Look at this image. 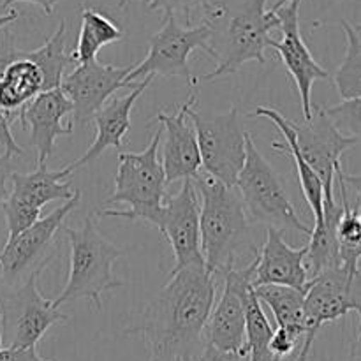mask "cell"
Wrapping results in <instances>:
<instances>
[{
    "label": "cell",
    "instance_id": "8992f818",
    "mask_svg": "<svg viewBox=\"0 0 361 361\" xmlns=\"http://www.w3.org/2000/svg\"><path fill=\"white\" fill-rule=\"evenodd\" d=\"M236 189L250 222L267 224L281 231H298L310 235L312 228L296 214L281 175L263 157L250 133L245 137V162L236 178Z\"/></svg>",
    "mask_w": 361,
    "mask_h": 361
},
{
    "label": "cell",
    "instance_id": "e575fe53",
    "mask_svg": "<svg viewBox=\"0 0 361 361\" xmlns=\"http://www.w3.org/2000/svg\"><path fill=\"white\" fill-rule=\"evenodd\" d=\"M20 2L35 4V6H39L42 11H44V14L51 16V14L55 13V6L60 2V0H4V2H2V9H9V7L13 6V4H20Z\"/></svg>",
    "mask_w": 361,
    "mask_h": 361
},
{
    "label": "cell",
    "instance_id": "836d02e7",
    "mask_svg": "<svg viewBox=\"0 0 361 361\" xmlns=\"http://www.w3.org/2000/svg\"><path fill=\"white\" fill-rule=\"evenodd\" d=\"M196 361H247L245 356L233 351H221L214 345H204L203 353Z\"/></svg>",
    "mask_w": 361,
    "mask_h": 361
},
{
    "label": "cell",
    "instance_id": "7402d4cb",
    "mask_svg": "<svg viewBox=\"0 0 361 361\" xmlns=\"http://www.w3.org/2000/svg\"><path fill=\"white\" fill-rule=\"evenodd\" d=\"M252 116H261V118H268L284 136V143H279V141H274L271 147L274 150L281 152V154H289L293 159H295L296 173H298L300 187H302L303 197H305L307 204L312 210L314 221H319L323 217V203H324V189L323 183H321V178L317 176V173L314 171L309 166V162L303 159V155L300 154V148L296 145L295 133H293L291 126H289V120L286 118L282 113H279L277 109L274 108H264V106H257L254 109Z\"/></svg>",
    "mask_w": 361,
    "mask_h": 361
},
{
    "label": "cell",
    "instance_id": "5bb4252c",
    "mask_svg": "<svg viewBox=\"0 0 361 361\" xmlns=\"http://www.w3.org/2000/svg\"><path fill=\"white\" fill-rule=\"evenodd\" d=\"M289 126L295 133L300 154L321 178L324 200L335 197V178L342 169V155L355 147L358 140L338 130V127L324 113L323 106L312 104V116L309 120L302 123L289 120Z\"/></svg>",
    "mask_w": 361,
    "mask_h": 361
},
{
    "label": "cell",
    "instance_id": "9c48e42d",
    "mask_svg": "<svg viewBox=\"0 0 361 361\" xmlns=\"http://www.w3.org/2000/svg\"><path fill=\"white\" fill-rule=\"evenodd\" d=\"M351 312L358 314L361 323V270L351 274L338 267L310 279L305 293V335L293 361H309L321 328Z\"/></svg>",
    "mask_w": 361,
    "mask_h": 361
},
{
    "label": "cell",
    "instance_id": "60d3db41",
    "mask_svg": "<svg viewBox=\"0 0 361 361\" xmlns=\"http://www.w3.org/2000/svg\"><path fill=\"white\" fill-rule=\"evenodd\" d=\"M127 2H129V0H118V4H116V6H118V9H123V7L127 6Z\"/></svg>",
    "mask_w": 361,
    "mask_h": 361
},
{
    "label": "cell",
    "instance_id": "7a4b0ae2",
    "mask_svg": "<svg viewBox=\"0 0 361 361\" xmlns=\"http://www.w3.org/2000/svg\"><path fill=\"white\" fill-rule=\"evenodd\" d=\"M268 0H212L203 9L210 27V48L215 69L201 80L231 76L247 62L267 63L264 51L270 32L281 28L277 13L267 9Z\"/></svg>",
    "mask_w": 361,
    "mask_h": 361
},
{
    "label": "cell",
    "instance_id": "f546056e",
    "mask_svg": "<svg viewBox=\"0 0 361 361\" xmlns=\"http://www.w3.org/2000/svg\"><path fill=\"white\" fill-rule=\"evenodd\" d=\"M148 11H162L164 14L182 13L187 23H190V16L196 11H203L212 0H145Z\"/></svg>",
    "mask_w": 361,
    "mask_h": 361
},
{
    "label": "cell",
    "instance_id": "52a82bcc",
    "mask_svg": "<svg viewBox=\"0 0 361 361\" xmlns=\"http://www.w3.org/2000/svg\"><path fill=\"white\" fill-rule=\"evenodd\" d=\"M196 104L197 99L189 104L187 115L196 129L201 164L212 178L235 187L245 162L247 133L240 118V104H233L228 113H201Z\"/></svg>",
    "mask_w": 361,
    "mask_h": 361
},
{
    "label": "cell",
    "instance_id": "d6a6232c",
    "mask_svg": "<svg viewBox=\"0 0 361 361\" xmlns=\"http://www.w3.org/2000/svg\"><path fill=\"white\" fill-rule=\"evenodd\" d=\"M13 155L0 154V215H2L4 203H6L7 196H9V190H7V182L11 178V173H13Z\"/></svg>",
    "mask_w": 361,
    "mask_h": 361
},
{
    "label": "cell",
    "instance_id": "f35d334b",
    "mask_svg": "<svg viewBox=\"0 0 361 361\" xmlns=\"http://www.w3.org/2000/svg\"><path fill=\"white\" fill-rule=\"evenodd\" d=\"M7 291H9V286H7L6 277H4V268H2V263H0V303H2L4 296H6Z\"/></svg>",
    "mask_w": 361,
    "mask_h": 361
},
{
    "label": "cell",
    "instance_id": "4316f807",
    "mask_svg": "<svg viewBox=\"0 0 361 361\" xmlns=\"http://www.w3.org/2000/svg\"><path fill=\"white\" fill-rule=\"evenodd\" d=\"M66 20H62L59 23V28L46 39L41 48L25 51L28 59L34 60L41 67L42 76H44V90L59 88L67 67L76 63L73 51H66Z\"/></svg>",
    "mask_w": 361,
    "mask_h": 361
},
{
    "label": "cell",
    "instance_id": "ee69618b",
    "mask_svg": "<svg viewBox=\"0 0 361 361\" xmlns=\"http://www.w3.org/2000/svg\"><path fill=\"white\" fill-rule=\"evenodd\" d=\"M180 361H190V360H180Z\"/></svg>",
    "mask_w": 361,
    "mask_h": 361
},
{
    "label": "cell",
    "instance_id": "f1b7e54d",
    "mask_svg": "<svg viewBox=\"0 0 361 361\" xmlns=\"http://www.w3.org/2000/svg\"><path fill=\"white\" fill-rule=\"evenodd\" d=\"M323 109L338 130L361 140V97L345 99L335 106H323Z\"/></svg>",
    "mask_w": 361,
    "mask_h": 361
},
{
    "label": "cell",
    "instance_id": "83f0119b",
    "mask_svg": "<svg viewBox=\"0 0 361 361\" xmlns=\"http://www.w3.org/2000/svg\"><path fill=\"white\" fill-rule=\"evenodd\" d=\"M342 30L345 34L348 48L344 60L335 73L334 83L342 101H345L361 97V37L348 21H342Z\"/></svg>",
    "mask_w": 361,
    "mask_h": 361
},
{
    "label": "cell",
    "instance_id": "e0dca14e",
    "mask_svg": "<svg viewBox=\"0 0 361 361\" xmlns=\"http://www.w3.org/2000/svg\"><path fill=\"white\" fill-rule=\"evenodd\" d=\"M134 63L126 67L101 63L97 59L88 62L76 63L69 74H63V94L73 102V123L74 126H88L94 115L104 106L109 97L122 88H134L136 85L127 83V74L133 71Z\"/></svg>",
    "mask_w": 361,
    "mask_h": 361
},
{
    "label": "cell",
    "instance_id": "484cf974",
    "mask_svg": "<svg viewBox=\"0 0 361 361\" xmlns=\"http://www.w3.org/2000/svg\"><path fill=\"white\" fill-rule=\"evenodd\" d=\"M341 171L337 173V178H335L342 203V215L337 226L338 249H341L342 267L351 274H356L360 270L361 261V214L358 212V207H353L351 201H349L348 185L342 180Z\"/></svg>",
    "mask_w": 361,
    "mask_h": 361
},
{
    "label": "cell",
    "instance_id": "603a6c76",
    "mask_svg": "<svg viewBox=\"0 0 361 361\" xmlns=\"http://www.w3.org/2000/svg\"><path fill=\"white\" fill-rule=\"evenodd\" d=\"M342 215V203H337L335 197L324 200L323 217L314 221V228L310 231V240L307 243L305 267L309 270V277L323 274L342 267L341 249H338L337 226Z\"/></svg>",
    "mask_w": 361,
    "mask_h": 361
},
{
    "label": "cell",
    "instance_id": "44dd1931",
    "mask_svg": "<svg viewBox=\"0 0 361 361\" xmlns=\"http://www.w3.org/2000/svg\"><path fill=\"white\" fill-rule=\"evenodd\" d=\"M305 257L307 245L293 249L284 240V231L267 228V240L256 256L254 288L275 284L307 291L310 277L305 267Z\"/></svg>",
    "mask_w": 361,
    "mask_h": 361
},
{
    "label": "cell",
    "instance_id": "30bf717a",
    "mask_svg": "<svg viewBox=\"0 0 361 361\" xmlns=\"http://www.w3.org/2000/svg\"><path fill=\"white\" fill-rule=\"evenodd\" d=\"M41 274H32L11 288L0 303V331L6 348H37L51 326L67 323L69 316L46 300L37 288Z\"/></svg>",
    "mask_w": 361,
    "mask_h": 361
},
{
    "label": "cell",
    "instance_id": "ffe728a7",
    "mask_svg": "<svg viewBox=\"0 0 361 361\" xmlns=\"http://www.w3.org/2000/svg\"><path fill=\"white\" fill-rule=\"evenodd\" d=\"M154 78L155 76H145L143 80L137 81L130 94L113 95L104 102V106L95 113L94 120H92L97 129L94 143L78 161L66 166L71 173L97 161L108 148H116L118 152H122V145L130 129V113H133L134 104L140 95L147 90L148 85L154 81Z\"/></svg>",
    "mask_w": 361,
    "mask_h": 361
},
{
    "label": "cell",
    "instance_id": "277c9868",
    "mask_svg": "<svg viewBox=\"0 0 361 361\" xmlns=\"http://www.w3.org/2000/svg\"><path fill=\"white\" fill-rule=\"evenodd\" d=\"M162 127H159L143 152H118L115 190L99 212L101 217L157 226L166 197L169 196L164 168L159 157Z\"/></svg>",
    "mask_w": 361,
    "mask_h": 361
},
{
    "label": "cell",
    "instance_id": "7c38bea8",
    "mask_svg": "<svg viewBox=\"0 0 361 361\" xmlns=\"http://www.w3.org/2000/svg\"><path fill=\"white\" fill-rule=\"evenodd\" d=\"M73 173L67 168L49 171L46 162H37V168L30 173H11L13 190L4 203L2 215L6 217L7 238L16 236L23 229L30 228L41 219V210L51 201H67L74 196L69 182Z\"/></svg>",
    "mask_w": 361,
    "mask_h": 361
},
{
    "label": "cell",
    "instance_id": "2e32d148",
    "mask_svg": "<svg viewBox=\"0 0 361 361\" xmlns=\"http://www.w3.org/2000/svg\"><path fill=\"white\" fill-rule=\"evenodd\" d=\"M155 228L171 245L175 257L171 274L194 264H204L201 252L200 197L194 180H183L178 192L166 197Z\"/></svg>",
    "mask_w": 361,
    "mask_h": 361
},
{
    "label": "cell",
    "instance_id": "4dcf8cb0",
    "mask_svg": "<svg viewBox=\"0 0 361 361\" xmlns=\"http://www.w3.org/2000/svg\"><path fill=\"white\" fill-rule=\"evenodd\" d=\"M14 120L11 118L7 113H4L0 109V148H2L4 154L7 155H23L25 150L16 143V140L13 137L11 133V127H13Z\"/></svg>",
    "mask_w": 361,
    "mask_h": 361
},
{
    "label": "cell",
    "instance_id": "ab89813d",
    "mask_svg": "<svg viewBox=\"0 0 361 361\" xmlns=\"http://www.w3.org/2000/svg\"><path fill=\"white\" fill-rule=\"evenodd\" d=\"M286 2H289V0H277V2H275L274 6H271V7H274V9H275V7H281V6H284Z\"/></svg>",
    "mask_w": 361,
    "mask_h": 361
},
{
    "label": "cell",
    "instance_id": "8fae6325",
    "mask_svg": "<svg viewBox=\"0 0 361 361\" xmlns=\"http://www.w3.org/2000/svg\"><path fill=\"white\" fill-rule=\"evenodd\" d=\"M80 201L81 190H76L62 207L55 208L44 219L35 221L30 228L23 229L16 236L7 238L6 245L0 250V263L9 289L20 286L32 274H42L48 267L59 229H62L66 217L80 204Z\"/></svg>",
    "mask_w": 361,
    "mask_h": 361
},
{
    "label": "cell",
    "instance_id": "ba28073f",
    "mask_svg": "<svg viewBox=\"0 0 361 361\" xmlns=\"http://www.w3.org/2000/svg\"><path fill=\"white\" fill-rule=\"evenodd\" d=\"M210 27L201 21L197 27H182L175 14H164L161 30L150 37L147 56L140 63H134L133 71L127 74L126 81L136 85L145 76L183 78L189 85H196L189 67L190 53L201 49L212 59Z\"/></svg>",
    "mask_w": 361,
    "mask_h": 361
},
{
    "label": "cell",
    "instance_id": "b9f144b4",
    "mask_svg": "<svg viewBox=\"0 0 361 361\" xmlns=\"http://www.w3.org/2000/svg\"><path fill=\"white\" fill-rule=\"evenodd\" d=\"M353 27H355V30L358 32V35L361 37V23H356V25H353Z\"/></svg>",
    "mask_w": 361,
    "mask_h": 361
},
{
    "label": "cell",
    "instance_id": "6da1fadb",
    "mask_svg": "<svg viewBox=\"0 0 361 361\" xmlns=\"http://www.w3.org/2000/svg\"><path fill=\"white\" fill-rule=\"evenodd\" d=\"M219 277L207 264L169 274V281L126 335H141L148 361H196L204 349V326L217 298Z\"/></svg>",
    "mask_w": 361,
    "mask_h": 361
},
{
    "label": "cell",
    "instance_id": "5b68a950",
    "mask_svg": "<svg viewBox=\"0 0 361 361\" xmlns=\"http://www.w3.org/2000/svg\"><path fill=\"white\" fill-rule=\"evenodd\" d=\"M69 240L71 268L66 288L53 300V305L62 307L78 300H90L95 310L102 309V295L123 286L122 279L113 274V264L127 256L129 249L116 247L101 231L92 217L85 219L78 229L63 228Z\"/></svg>",
    "mask_w": 361,
    "mask_h": 361
},
{
    "label": "cell",
    "instance_id": "ac0fdd59",
    "mask_svg": "<svg viewBox=\"0 0 361 361\" xmlns=\"http://www.w3.org/2000/svg\"><path fill=\"white\" fill-rule=\"evenodd\" d=\"M196 99L197 92H194L175 113H157V122L162 127V150L159 147V154L168 187L180 180H196L203 166L196 129L187 115V108Z\"/></svg>",
    "mask_w": 361,
    "mask_h": 361
},
{
    "label": "cell",
    "instance_id": "9a60e30c",
    "mask_svg": "<svg viewBox=\"0 0 361 361\" xmlns=\"http://www.w3.org/2000/svg\"><path fill=\"white\" fill-rule=\"evenodd\" d=\"M300 4L302 0H289L281 7H270L275 11L281 20V41L270 39L268 49H274L275 55L282 60L288 73L291 74L300 94L303 118L309 120L312 116V87L317 80H326L330 74L310 53L300 32Z\"/></svg>",
    "mask_w": 361,
    "mask_h": 361
},
{
    "label": "cell",
    "instance_id": "4fadbf2b",
    "mask_svg": "<svg viewBox=\"0 0 361 361\" xmlns=\"http://www.w3.org/2000/svg\"><path fill=\"white\" fill-rule=\"evenodd\" d=\"M256 256L247 267H231L217 275L221 277L219 281H222V295L217 305L212 309L204 326V345H214L221 351L240 353L247 358L245 298L254 288Z\"/></svg>",
    "mask_w": 361,
    "mask_h": 361
},
{
    "label": "cell",
    "instance_id": "7bdbcfd3",
    "mask_svg": "<svg viewBox=\"0 0 361 361\" xmlns=\"http://www.w3.org/2000/svg\"><path fill=\"white\" fill-rule=\"evenodd\" d=\"M4 348V344H2V331H0V349Z\"/></svg>",
    "mask_w": 361,
    "mask_h": 361
},
{
    "label": "cell",
    "instance_id": "8d00e7d4",
    "mask_svg": "<svg viewBox=\"0 0 361 361\" xmlns=\"http://www.w3.org/2000/svg\"><path fill=\"white\" fill-rule=\"evenodd\" d=\"M18 18H20V13H18L16 9H11L7 11V13L0 14V30H4V28L9 27L11 23H14Z\"/></svg>",
    "mask_w": 361,
    "mask_h": 361
},
{
    "label": "cell",
    "instance_id": "3957f363",
    "mask_svg": "<svg viewBox=\"0 0 361 361\" xmlns=\"http://www.w3.org/2000/svg\"><path fill=\"white\" fill-rule=\"evenodd\" d=\"M200 192L201 252L212 274L235 267L240 257L256 256L250 221L236 187L224 185L210 175L194 180Z\"/></svg>",
    "mask_w": 361,
    "mask_h": 361
},
{
    "label": "cell",
    "instance_id": "74e56055",
    "mask_svg": "<svg viewBox=\"0 0 361 361\" xmlns=\"http://www.w3.org/2000/svg\"><path fill=\"white\" fill-rule=\"evenodd\" d=\"M351 358L356 361H361V328H360L358 335H356L355 341H353V344H351Z\"/></svg>",
    "mask_w": 361,
    "mask_h": 361
},
{
    "label": "cell",
    "instance_id": "d6986e66",
    "mask_svg": "<svg viewBox=\"0 0 361 361\" xmlns=\"http://www.w3.org/2000/svg\"><path fill=\"white\" fill-rule=\"evenodd\" d=\"M73 113V102L62 88L42 90L28 102L20 115L21 127L30 130V143L37 152V162H46L55 154V141L60 136H71L73 127H63L62 120Z\"/></svg>",
    "mask_w": 361,
    "mask_h": 361
},
{
    "label": "cell",
    "instance_id": "1f68e13d",
    "mask_svg": "<svg viewBox=\"0 0 361 361\" xmlns=\"http://www.w3.org/2000/svg\"><path fill=\"white\" fill-rule=\"evenodd\" d=\"M0 361H56L46 360L37 353V348H6L0 349Z\"/></svg>",
    "mask_w": 361,
    "mask_h": 361
},
{
    "label": "cell",
    "instance_id": "d590c367",
    "mask_svg": "<svg viewBox=\"0 0 361 361\" xmlns=\"http://www.w3.org/2000/svg\"><path fill=\"white\" fill-rule=\"evenodd\" d=\"M341 176L342 180H344V183L348 187H351V189L356 190V194H358V212L361 214V175H349V173H344L341 171Z\"/></svg>",
    "mask_w": 361,
    "mask_h": 361
},
{
    "label": "cell",
    "instance_id": "d4e9b609",
    "mask_svg": "<svg viewBox=\"0 0 361 361\" xmlns=\"http://www.w3.org/2000/svg\"><path fill=\"white\" fill-rule=\"evenodd\" d=\"M123 39V30L116 21L99 13L94 7L81 9V27L78 35V44L73 49V56L76 63L88 62L97 59V53L104 46L113 44Z\"/></svg>",
    "mask_w": 361,
    "mask_h": 361
},
{
    "label": "cell",
    "instance_id": "cb8c5ba5",
    "mask_svg": "<svg viewBox=\"0 0 361 361\" xmlns=\"http://www.w3.org/2000/svg\"><path fill=\"white\" fill-rule=\"evenodd\" d=\"M257 300L274 314L279 328H284L296 338L305 335V293L289 286H257L254 288Z\"/></svg>",
    "mask_w": 361,
    "mask_h": 361
}]
</instances>
